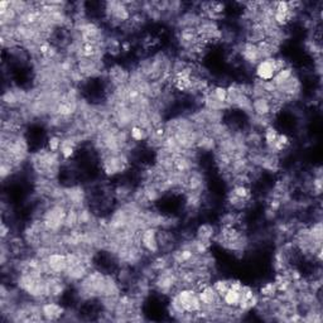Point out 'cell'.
<instances>
[{
  "label": "cell",
  "instance_id": "9c48e42d",
  "mask_svg": "<svg viewBox=\"0 0 323 323\" xmlns=\"http://www.w3.org/2000/svg\"><path fill=\"white\" fill-rule=\"evenodd\" d=\"M129 136H130V139L134 143H142L148 139L149 131L139 125H133L130 129V133H129Z\"/></svg>",
  "mask_w": 323,
  "mask_h": 323
},
{
  "label": "cell",
  "instance_id": "8fae6325",
  "mask_svg": "<svg viewBox=\"0 0 323 323\" xmlns=\"http://www.w3.org/2000/svg\"><path fill=\"white\" fill-rule=\"evenodd\" d=\"M230 286H231V279L226 278L217 279V281H215L214 283H212V287H214L215 291L217 292V294L221 297V299L222 297H224V294L230 289Z\"/></svg>",
  "mask_w": 323,
  "mask_h": 323
},
{
  "label": "cell",
  "instance_id": "5b68a950",
  "mask_svg": "<svg viewBox=\"0 0 323 323\" xmlns=\"http://www.w3.org/2000/svg\"><path fill=\"white\" fill-rule=\"evenodd\" d=\"M40 313H42L43 320L45 321H57L61 320L62 316L66 313L63 306H61L57 302H45L40 306Z\"/></svg>",
  "mask_w": 323,
  "mask_h": 323
},
{
  "label": "cell",
  "instance_id": "7a4b0ae2",
  "mask_svg": "<svg viewBox=\"0 0 323 323\" xmlns=\"http://www.w3.org/2000/svg\"><path fill=\"white\" fill-rule=\"evenodd\" d=\"M138 244L144 253L157 255L160 251L157 227H147L142 231H138Z\"/></svg>",
  "mask_w": 323,
  "mask_h": 323
},
{
  "label": "cell",
  "instance_id": "7c38bea8",
  "mask_svg": "<svg viewBox=\"0 0 323 323\" xmlns=\"http://www.w3.org/2000/svg\"><path fill=\"white\" fill-rule=\"evenodd\" d=\"M211 94L214 95V97L216 100H219L220 102H226L227 100V87L222 85L212 86Z\"/></svg>",
  "mask_w": 323,
  "mask_h": 323
},
{
  "label": "cell",
  "instance_id": "6da1fadb",
  "mask_svg": "<svg viewBox=\"0 0 323 323\" xmlns=\"http://www.w3.org/2000/svg\"><path fill=\"white\" fill-rule=\"evenodd\" d=\"M174 296L177 297L186 313L196 315L202 310V302L198 296V292L195 288H179Z\"/></svg>",
  "mask_w": 323,
  "mask_h": 323
},
{
  "label": "cell",
  "instance_id": "8992f818",
  "mask_svg": "<svg viewBox=\"0 0 323 323\" xmlns=\"http://www.w3.org/2000/svg\"><path fill=\"white\" fill-rule=\"evenodd\" d=\"M196 236L195 238L197 240L202 241V243L211 245L212 241L215 240L217 235V229L215 225L210 224V222H202L196 227Z\"/></svg>",
  "mask_w": 323,
  "mask_h": 323
},
{
  "label": "cell",
  "instance_id": "30bf717a",
  "mask_svg": "<svg viewBox=\"0 0 323 323\" xmlns=\"http://www.w3.org/2000/svg\"><path fill=\"white\" fill-rule=\"evenodd\" d=\"M259 296L263 297V298H275L278 296V288L275 286L274 281L268 282V283L263 284L259 289Z\"/></svg>",
  "mask_w": 323,
  "mask_h": 323
},
{
  "label": "cell",
  "instance_id": "277c9868",
  "mask_svg": "<svg viewBox=\"0 0 323 323\" xmlns=\"http://www.w3.org/2000/svg\"><path fill=\"white\" fill-rule=\"evenodd\" d=\"M48 267L51 269L52 275H57L61 277L66 273V270L68 269V260H67V254L61 253V251H54L51 253L48 257L45 258Z\"/></svg>",
  "mask_w": 323,
  "mask_h": 323
},
{
  "label": "cell",
  "instance_id": "4fadbf2b",
  "mask_svg": "<svg viewBox=\"0 0 323 323\" xmlns=\"http://www.w3.org/2000/svg\"><path fill=\"white\" fill-rule=\"evenodd\" d=\"M61 145H62V138L59 135H57V134L51 135L48 138V140H47V148H48L51 152L58 153L59 149H61Z\"/></svg>",
  "mask_w": 323,
  "mask_h": 323
},
{
  "label": "cell",
  "instance_id": "52a82bcc",
  "mask_svg": "<svg viewBox=\"0 0 323 323\" xmlns=\"http://www.w3.org/2000/svg\"><path fill=\"white\" fill-rule=\"evenodd\" d=\"M253 114L257 116H272L270 115V99L269 97H257L251 101Z\"/></svg>",
  "mask_w": 323,
  "mask_h": 323
},
{
  "label": "cell",
  "instance_id": "ba28073f",
  "mask_svg": "<svg viewBox=\"0 0 323 323\" xmlns=\"http://www.w3.org/2000/svg\"><path fill=\"white\" fill-rule=\"evenodd\" d=\"M240 291H238V289H234L230 287L229 291H227L226 293L224 294V297H222V303H224L226 307L238 308L239 305H240V299H241Z\"/></svg>",
  "mask_w": 323,
  "mask_h": 323
},
{
  "label": "cell",
  "instance_id": "5bb4252c",
  "mask_svg": "<svg viewBox=\"0 0 323 323\" xmlns=\"http://www.w3.org/2000/svg\"><path fill=\"white\" fill-rule=\"evenodd\" d=\"M9 234H10V226L6 225V222H1V227H0V236H1V239L5 240Z\"/></svg>",
  "mask_w": 323,
  "mask_h": 323
},
{
  "label": "cell",
  "instance_id": "3957f363",
  "mask_svg": "<svg viewBox=\"0 0 323 323\" xmlns=\"http://www.w3.org/2000/svg\"><path fill=\"white\" fill-rule=\"evenodd\" d=\"M277 64H275V57H269L263 61L258 62L254 67V75L257 80L260 81H272L273 77L277 75Z\"/></svg>",
  "mask_w": 323,
  "mask_h": 323
}]
</instances>
